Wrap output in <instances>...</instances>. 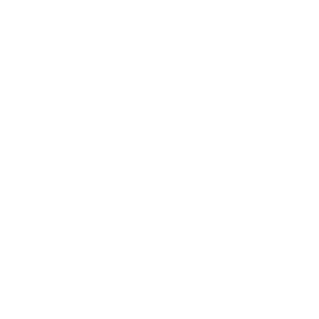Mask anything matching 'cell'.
I'll return each mask as SVG.
<instances>
[]
</instances>
